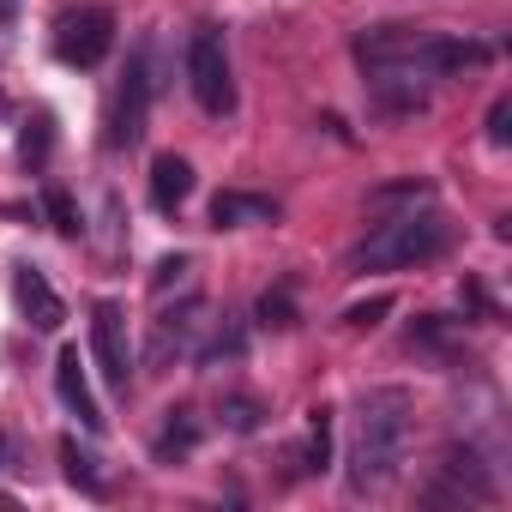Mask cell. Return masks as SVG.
Wrapping results in <instances>:
<instances>
[{
	"instance_id": "19",
	"label": "cell",
	"mask_w": 512,
	"mask_h": 512,
	"mask_svg": "<svg viewBox=\"0 0 512 512\" xmlns=\"http://www.w3.org/2000/svg\"><path fill=\"white\" fill-rule=\"evenodd\" d=\"M386 314H392V296H374V302H356V308L344 314V326H350V332H368V326H380Z\"/></svg>"
},
{
	"instance_id": "7",
	"label": "cell",
	"mask_w": 512,
	"mask_h": 512,
	"mask_svg": "<svg viewBox=\"0 0 512 512\" xmlns=\"http://www.w3.org/2000/svg\"><path fill=\"white\" fill-rule=\"evenodd\" d=\"M13 302H19L31 332H61L67 326V302L55 296V284L37 266H13Z\"/></svg>"
},
{
	"instance_id": "24",
	"label": "cell",
	"mask_w": 512,
	"mask_h": 512,
	"mask_svg": "<svg viewBox=\"0 0 512 512\" xmlns=\"http://www.w3.org/2000/svg\"><path fill=\"white\" fill-rule=\"evenodd\" d=\"M0 115H7V91H0Z\"/></svg>"
},
{
	"instance_id": "18",
	"label": "cell",
	"mask_w": 512,
	"mask_h": 512,
	"mask_svg": "<svg viewBox=\"0 0 512 512\" xmlns=\"http://www.w3.org/2000/svg\"><path fill=\"white\" fill-rule=\"evenodd\" d=\"M260 326H278V332L296 326V302H290V290H266V296H260Z\"/></svg>"
},
{
	"instance_id": "9",
	"label": "cell",
	"mask_w": 512,
	"mask_h": 512,
	"mask_svg": "<svg viewBox=\"0 0 512 512\" xmlns=\"http://www.w3.org/2000/svg\"><path fill=\"white\" fill-rule=\"evenodd\" d=\"M187 193H193V163L175 157V151H163V157L151 163V205H157V211H181Z\"/></svg>"
},
{
	"instance_id": "20",
	"label": "cell",
	"mask_w": 512,
	"mask_h": 512,
	"mask_svg": "<svg viewBox=\"0 0 512 512\" xmlns=\"http://www.w3.org/2000/svg\"><path fill=\"white\" fill-rule=\"evenodd\" d=\"M223 422L235 434H253V428H260V404H253V398H223Z\"/></svg>"
},
{
	"instance_id": "10",
	"label": "cell",
	"mask_w": 512,
	"mask_h": 512,
	"mask_svg": "<svg viewBox=\"0 0 512 512\" xmlns=\"http://www.w3.org/2000/svg\"><path fill=\"white\" fill-rule=\"evenodd\" d=\"M211 223H217V229L278 223V199H266V193H217V199H211Z\"/></svg>"
},
{
	"instance_id": "16",
	"label": "cell",
	"mask_w": 512,
	"mask_h": 512,
	"mask_svg": "<svg viewBox=\"0 0 512 512\" xmlns=\"http://www.w3.org/2000/svg\"><path fill=\"white\" fill-rule=\"evenodd\" d=\"M332 464V410L320 404L314 422H308V452H302V470H326Z\"/></svg>"
},
{
	"instance_id": "2",
	"label": "cell",
	"mask_w": 512,
	"mask_h": 512,
	"mask_svg": "<svg viewBox=\"0 0 512 512\" xmlns=\"http://www.w3.org/2000/svg\"><path fill=\"white\" fill-rule=\"evenodd\" d=\"M446 247H452V223L440 211H404V217H386L350 253V272H404V266L440 260Z\"/></svg>"
},
{
	"instance_id": "21",
	"label": "cell",
	"mask_w": 512,
	"mask_h": 512,
	"mask_svg": "<svg viewBox=\"0 0 512 512\" xmlns=\"http://www.w3.org/2000/svg\"><path fill=\"white\" fill-rule=\"evenodd\" d=\"M488 145H512V97H494V109H488Z\"/></svg>"
},
{
	"instance_id": "4",
	"label": "cell",
	"mask_w": 512,
	"mask_h": 512,
	"mask_svg": "<svg viewBox=\"0 0 512 512\" xmlns=\"http://www.w3.org/2000/svg\"><path fill=\"white\" fill-rule=\"evenodd\" d=\"M145 115H151V49L139 43L133 61H127V79L115 91V109H109V145L133 151L145 139Z\"/></svg>"
},
{
	"instance_id": "14",
	"label": "cell",
	"mask_w": 512,
	"mask_h": 512,
	"mask_svg": "<svg viewBox=\"0 0 512 512\" xmlns=\"http://www.w3.org/2000/svg\"><path fill=\"white\" fill-rule=\"evenodd\" d=\"M193 296V260L187 253H169V260H157V272H151V296L163 302V296Z\"/></svg>"
},
{
	"instance_id": "22",
	"label": "cell",
	"mask_w": 512,
	"mask_h": 512,
	"mask_svg": "<svg viewBox=\"0 0 512 512\" xmlns=\"http://www.w3.org/2000/svg\"><path fill=\"white\" fill-rule=\"evenodd\" d=\"M0 470H13V440L0 434Z\"/></svg>"
},
{
	"instance_id": "6",
	"label": "cell",
	"mask_w": 512,
	"mask_h": 512,
	"mask_svg": "<svg viewBox=\"0 0 512 512\" xmlns=\"http://www.w3.org/2000/svg\"><path fill=\"white\" fill-rule=\"evenodd\" d=\"M91 350H97L109 386L127 392V380H133V338H127V314H121V302H97V308H91Z\"/></svg>"
},
{
	"instance_id": "5",
	"label": "cell",
	"mask_w": 512,
	"mask_h": 512,
	"mask_svg": "<svg viewBox=\"0 0 512 512\" xmlns=\"http://www.w3.org/2000/svg\"><path fill=\"white\" fill-rule=\"evenodd\" d=\"M109 49H115V13L79 7V13H61L55 19V55L67 67H97Z\"/></svg>"
},
{
	"instance_id": "15",
	"label": "cell",
	"mask_w": 512,
	"mask_h": 512,
	"mask_svg": "<svg viewBox=\"0 0 512 512\" xmlns=\"http://www.w3.org/2000/svg\"><path fill=\"white\" fill-rule=\"evenodd\" d=\"M49 145H55V115H31L25 133H19V163H25V169H43Z\"/></svg>"
},
{
	"instance_id": "11",
	"label": "cell",
	"mask_w": 512,
	"mask_h": 512,
	"mask_svg": "<svg viewBox=\"0 0 512 512\" xmlns=\"http://www.w3.org/2000/svg\"><path fill=\"white\" fill-rule=\"evenodd\" d=\"M446 476H452L458 488H470L476 500H494V476L482 470V458H476L470 446H452V452H446Z\"/></svg>"
},
{
	"instance_id": "12",
	"label": "cell",
	"mask_w": 512,
	"mask_h": 512,
	"mask_svg": "<svg viewBox=\"0 0 512 512\" xmlns=\"http://www.w3.org/2000/svg\"><path fill=\"white\" fill-rule=\"evenodd\" d=\"M61 464H67V482H73V488H85V494H103L97 452H85V446H79V434H67V440H61Z\"/></svg>"
},
{
	"instance_id": "17",
	"label": "cell",
	"mask_w": 512,
	"mask_h": 512,
	"mask_svg": "<svg viewBox=\"0 0 512 512\" xmlns=\"http://www.w3.org/2000/svg\"><path fill=\"white\" fill-rule=\"evenodd\" d=\"M43 211H49V223H55V229L67 235V241H73V235L85 229V217H79V205H73V199H67L61 187H49V193H43Z\"/></svg>"
},
{
	"instance_id": "8",
	"label": "cell",
	"mask_w": 512,
	"mask_h": 512,
	"mask_svg": "<svg viewBox=\"0 0 512 512\" xmlns=\"http://www.w3.org/2000/svg\"><path fill=\"white\" fill-rule=\"evenodd\" d=\"M55 392H61V404L79 416L85 434H103V404H97V392H91V380H85L79 350H61V356H55Z\"/></svg>"
},
{
	"instance_id": "13",
	"label": "cell",
	"mask_w": 512,
	"mask_h": 512,
	"mask_svg": "<svg viewBox=\"0 0 512 512\" xmlns=\"http://www.w3.org/2000/svg\"><path fill=\"white\" fill-rule=\"evenodd\" d=\"M199 446V422L187 416V410H169V422H163V434H157V458L169 464V458H187Z\"/></svg>"
},
{
	"instance_id": "23",
	"label": "cell",
	"mask_w": 512,
	"mask_h": 512,
	"mask_svg": "<svg viewBox=\"0 0 512 512\" xmlns=\"http://www.w3.org/2000/svg\"><path fill=\"white\" fill-rule=\"evenodd\" d=\"M13 7H19V0H0V19H7V13H13Z\"/></svg>"
},
{
	"instance_id": "1",
	"label": "cell",
	"mask_w": 512,
	"mask_h": 512,
	"mask_svg": "<svg viewBox=\"0 0 512 512\" xmlns=\"http://www.w3.org/2000/svg\"><path fill=\"white\" fill-rule=\"evenodd\" d=\"M416 440V398L404 386H374L356 404V446H350V494L386 488Z\"/></svg>"
},
{
	"instance_id": "3",
	"label": "cell",
	"mask_w": 512,
	"mask_h": 512,
	"mask_svg": "<svg viewBox=\"0 0 512 512\" xmlns=\"http://www.w3.org/2000/svg\"><path fill=\"white\" fill-rule=\"evenodd\" d=\"M187 85L199 97L205 115H229L235 109V79H229V49H223V31L217 25H199L187 37Z\"/></svg>"
}]
</instances>
